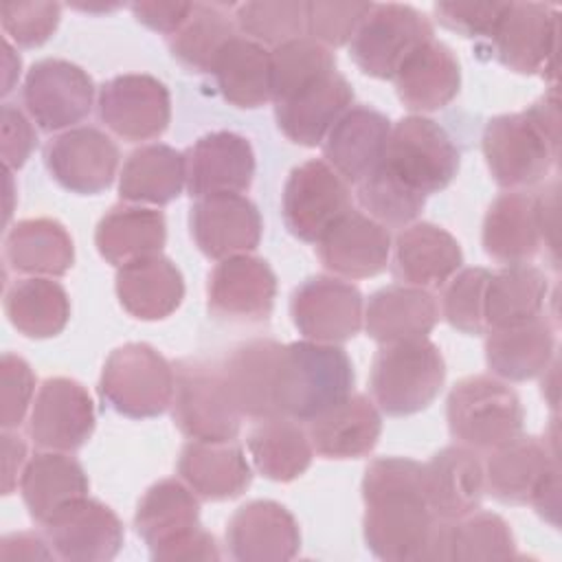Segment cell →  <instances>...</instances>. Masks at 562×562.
Wrapping results in <instances>:
<instances>
[{"instance_id": "1", "label": "cell", "mask_w": 562, "mask_h": 562, "mask_svg": "<svg viewBox=\"0 0 562 562\" xmlns=\"http://www.w3.org/2000/svg\"><path fill=\"white\" fill-rule=\"evenodd\" d=\"M362 531L382 560H424L437 516L428 507L424 463L406 457L373 459L362 476Z\"/></svg>"}, {"instance_id": "2", "label": "cell", "mask_w": 562, "mask_h": 562, "mask_svg": "<svg viewBox=\"0 0 562 562\" xmlns=\"http://www.w3.org/2000/svg\"><path fill=\"white\" fill-rule=\"evenodd\" d=\"M560 151L555 90L522 112L498 114L483 130V156L496 184L522 189L547 178Z\"/></svg>"}, {"instance_id": "3", "label": "cell", "mask_w": 562, "mask_h": 562, "mask_svg": "<svg viewBox=\"0 0 562 562\" xmlns=\"http://www.w3.org/2000/svg\"><path fill=\"white\" fill-rule=\"evenodd\" d=\"M353 364L340 345L296 340L281 347L274 402L283 417L312 422L351 395Z\"/></svg>"}, {"instance_id": "4", "label": "cell", "mask_w": 562, "mask_h": 562, "mask_svg": "<svg viewBox=\"0 0 562 562\" xmlns=\"http://www.w3.org/2000/svg\"><path fill=\"white\" fill-rule=\"evenodd\" d=\"M485 470V490L505 505L531 503L536 512L558 527L560 514V465L558 441L553 437L514 439L490 450Z\"/></svg>"}, {"instance_id": "5", "label": "cell", "mask_w": 562, "mask_h": 562, "mask_svg": "<svg viewBox=\"0 0 562 562\" xmlns=\"http://www.w3.org/2000/svg\"><path fill=\"white\" fill-rule=\"evenodd\" d=\"M446 380V362L428 338L382 345L371 362V395L391 417L428 408Z\"/></svg>"}, {"instance_id": "6", "label": "cell", "mask_w": 562, "mask_h": 562, "mask_svg": "<svg viewBox=\"0 0 562 562\" xmlns=\"http://www.w3.org/2000/svg\"><path fill=\"white\" fill-rule=\"evenodd\" d=\"M446 419L457 443L490 452L522 432L525 411L516 391L498 378L468 375L450 389Z\"/></svg>"}, {"instance_id": "7", "label": "cell", "mask_w": 562, "mask_h": 562, "mask_svg": "<svg viewBox=\"0 0 562 562\" xmlns=\"http://www.w3.org/2000/svg\"><path fill=\"white\" fill-rule=\"evenodd\" d=\"M99 395L119 415L158 417L171 406L173 364L145 342L116 347L103 364Z\"/></svg>"}, {"instance_id": "8", "label": "cell", "mask_w": 562, "mask_h": 562, "mask_svg": "<svg viewBox=\"0 0 562 562\" xmlns=\"http://www.w3.org/2000/svg\"><path fill=\"white\" fill-rule=\"evenodd\" d=\"M171 417L184 437L200 441H233L241 428L222 371L200 358L173 362Z\"/></svg>"}, {"instance_id": "9", "label": "cell", "mask_w": 562, "mask_h": 562, "mask_svg": "<svg viewBox=\"0 0 562 562\" xmlns=\"http://www.w3.org/2000/svg\"><path fill=\"white\" fill-rule=\"evenodd\" d=\"M461 154L450 134L428 116L411 114L391 125L382 165L422 195L439 193L459 171Z\"/></svg>"}, {"instance_id": "10", "label": "cell", "mask_w": 562, "mask_h": 562, "mask_svg": "<svg viewBox=\"0 0 562 562\" xmlns=\"http://www.w3.org/2000/svg\"><path fill=\"white\" fill-rule=\"evenodd\" d=\"M428 40H432V24L424 13L411 4L382 2L371 4L349 42V55L364 75L393 79L408 55Z\"/></svg>"}, {"instance_id": "11", "label": "cell", "mask_w": 562, "mask_h": 562, "mask_svg": "<svg viewBox=\"0 0 562 562\" xmlns=\"http://www.w3.org/2000/svg\"><path fill=\"white\" fill-rule=\"evenodd\" d=\"M351 209L347 182L321 158L294 167L283 187V222L301 241L316 244Z\"/></svg>"}, {"instance_id": "12", "label": "cell", "mask_w": 562, "mask_h": 562, "mask_svg": "<svg viewBox=\"0 0 562 562\" xmlns=\"http://www.w3.org/2000/svg\"><path fill=\"white\" fill-rule=\"evenodd\" d=\"M22 101L29 116L44 132L70 130L90 114L94 83L81 66L68 59L46 57L35 61L26 72Z\"/></svg>"}, {"instance_id": "13", "label": "cell", "mask_w": 562, "mask_h": 562, "mask_svg": "<svg viewBox=\"0 0 562 562\" xmlns=\"http://www.w3.org/2000/svg\"><path fill=\"white\" fill-rule=\"evenodd\" d=\"M290 316L305 340L338 345L362 329V294L340 277H310L292 292Z\"/></svg>"}, {"instance_id": "14", "label": "cell", "mask_w": 562, "mask_h": 562, "mask_svg": "<svg viewBox=\"0 0 562 562\" xmlns=\"http://www.w3.org/2000/svg\"><path fill=\"white\" fill-rule=\"evenodd\" d=\"M99 119L127 143L158 138L171 121L169 90L151 75H116L99 90Z\"/></svg>"}, {"instance_id": "15", "label": "cell", "mask_w": 562, "mask_h": 562, "mask_svg": "<svg viewBox=\"0 0 562 562\" xmlns=\"http://www.w3.org/2000/svg\"><path fill=\"white\" fill-rule=\"evenodd\" d=\"M119 158L116 143L92 125L70 127L44 147V162L53 180L79 195L105 191L114 182Z\"/></svg>"}, {"instance_id": "16", "label": "cell", "mask_w": 562, "mask_h": 562, "mask_svg": "<svg viewBox=\"0 0 562 562\" xmlns=\"http://www.w3.org/2000/svg\"><path fill=\"white\" fill-rule=\"evenodd\" d=\"M94 404L88 389L70 378H48L35 393L29 435L44 450L72 452L94 432Z\"/></svg>"}, {"instance_id": "17", "label": "cell", "mask_w": 562, "mask_h": 562, "mask_svg": "<svg viewBox=\"0 0 562 562\" xmlns=\"http://www.w3.org/2000/svg\"><path fill=\"white\" fill-rule=\"evenodd\" d=\"M206 299L209 312L220 321L261 323L272 314L277 277L261 257H226L209 274Z\"/></svg>"}, {"instance_id": "18", "label": "cell", "mask_w": 562, "mask_h": 562, "mask_svg": "<svg viewBox=\"0 0 562 562\" xmlns=\"http://www.w3.org/2000/svg\"><path fill=\"white\" fill-rule=\"evenodd\" d=\"M558 13L544 2H507L503 18L487 37L492 55L520 75L544 72L555 59Z\"/></svg>"}, {"instance_id": "19", "label": "cell", "mask_w": 562, "mask_h": 562, "mask_svg": "<svg viewBox=\"0 0 562 562\" xmlns=\"http://www.w3.org/2000/svg\"><path fill=\"white\" fill-rule=\"evenodd\" d=\"M189 226L195 246L209 259L248 255L261 241V215L241 193H211L191 206Z\"/></svg>"}, {"instance_id": "20", "label": "cell", "mask_w": 562, "mask_h": 562, "mask_svg": "<svg viewBox=\"0 0 562 562\" xmlns=\"http://www.w3.org/2000/svg\"><path fill=\"white\" fill-rule=\"evenodd\" d=\"M44 527L55 555L70 562H108L125 540L119 516L90 496L59 509Z\"/></svg>"}, {"instance_id": "21", "label": "cell", "mask_w": 562, "mask_h": 562, "mask_svg": "<svg viewBox=\"0 0 562 562\" xmlns=\"http://www.w3.org/2000/svg\"><path fill=\"white\" fill-rule=\"evenodd\" d=\"M351 83L338 72H327L279 99H274V119L285 138L303 147H316L325 140L331 125L351 108Z\"/></svg>"}, {"instance_id": "22", "label": "cell", "mask_w": 562, "mask_h": 562, "mask_svg": "<svg viewBox=\"0 0 562 562\" xmlns=\"http://www.w3.org/2000/svg\"><path fill=\"white\" fill-rule=\"evenodd\" d=\"M325 270L340 279H369L380 274L391 257L389 228L353 206L338 217L316 241Z\"/></svg>"}, {"instance_id": "23", "label": "cell", "mask_w": 562, "mask_h": 562, "mask_svg": "<svg viewBox=\"0 0 562 562\" xmlns=\"http://www.w3.org/2000/svg\"><path fill=\"white\" fill-rule=\"evenodd\" d=\"M187 189L191 198L211 193H241L255 178V151L246 136L211 132L200 136L184 154Z\"/></svg>"}, {"instance_id": "24", "label": "cell", "mask_w": 562, "mask_h": 562, "mask_svg": "<svg viewBox=\"0 0 562 562\" xmlns=\"http://www.w3.org/2000/svg\"><path fill=\"white\" fill-rule=\"evenodd\" d=\"M226 544L239 562H283L299 553L301 531L281 503L250 501L231 516Z\"/></svg>"}, {"instance_id": "25", "label": "cell", "mask_w": 562, "mask_h": 562, "mask_svg": "<svg viewBox=\"0 0 562 562\" xmlns=\"http://www.w3.org/2000/svg\"><path fill=\"white\" fill-rule=\"evenodd\" d=\"M391 121L369 108H349L323 140L325 162L349 184L362 182L384 158Z\"/></svg>"}, {"instance_id": "26", "label": "cell", "mask_w": 562, "mask_h": 562, "mask_svg": "<svg viewBox=\"0 0 562 562\" xmlns=\"http://www.w3.org/2000/svg\"><path fill=\"white\" fill-rule=\"evenodd\" d=\"M426 501L441 520H459L479 509L485 494V470L476 450L446 446L424 463Z\"/></svg>"}, {"instance_id": "27", "label": "cell", "mask_w": 562, "mask_h": 562, "mask_svg": "<svg viewBox=\"0 0 562 562\" xmlns=\"http://www.w3.org/2000/svg\"><path fill=\"white\" fill-rule=\"evenodd\" d=\"M463 263L459 241L432 222H413L400 231L393 250V274L424 290L446 285Z\"/></svg>"}, {"instance_id": "28", "label": "cell", "mask_w": 562, "mask_h": 562, "mask_svg": "<svg viewBox=\"0 0 562 562\" xmlns=\"http://www.w3.org/2000/svg\"><path fill=\"white\" fill-rule=\"evenodd\" d=\"M281 347L272 338H252L237 345L224 358L220 371L241 417L259 422L279 415L274 380Z\"/></svg>"}, {"instance_id": "29", "label": "cell", "mask_w": 562, "mask_h": 562, "mask_svg": "<svg viewBox=\"0 0 562 562\" xmlns=\"http://www.w3.org/2000/svg\"><path fill=\"white\" fill-rule=\"evenodd\" d=\"M439 321V305L430 290L395 283L373 292L364 307V329L380 345L428 338Z\"/></svg>"}, {"instance_id": "30", "label": "cell", "mask_w": 562, "mask_h": 562, "mask_svg": "<svg viewBox=\"0 0 562 562\" xmlns=\"http://www.w3.org/2000/svg\"><path fill=\"white\" fill-rule=\"evenodd\" d=\"M305 430L316 454L325 459H360L375 448L382 432V417L367 395L351 393L307 422Z\"/></svg>"}, {"instance_id": "31", "label": "cell", "mask_w": 562, "mask_h": 562, "mask_svg": "<svg viewBox=\"0 0 562 562\" xmlns=\"http://www.w3.org/2000/svg\"><path fill=\"white\" fill-rule=\"evenodd\" d=\"M393 81L404 108L413 112H435L459 94L461 66L452 48L432 37L408 55Z\"/></svg>"}, {"instance_id": "32", "label": "cell", "mask_w": 562, "mask_h": 562, "mask_svg": "<svg viewBox=\"0 0 562 562\" xmlns=\"http://www.w3.org/2000/svg\"><path fill=\"white\" fill-rule=\"evenodd\" d=\"M178 474L206 501L237 498L252 481L244 450L233 441L191 439L178 457Z\"/></svg>"}, {"instance_id": "33", "label": "cell", "mask_w": 562, "mask_h": 562, "mask_svg": "<svg viewBox=\"0 0 562 562\" xmlns=\"http://www.w3.org/2000/svg\"><path fill=\"white\" fill-rule=\"evenodd\" d=\"M114 288L121 307L138 321H162L171 316L184 299L182 272L162 255L121 266Z\"/></svg>"}, {"instance_id": "34", "label": "cell", "mask_w": 562, "mask_h": 562, "mask_svg": "<svg viewBox=\"0 0 562 562\" xmlns=\"http://www.w3.org/2000/svg\"><path fill=\"white\" fill-rule=\"evenodd\" d=\"M18 487L31 518L46 525L59 509L88 496L90 483L75 457L46 450L26 461Z\"/></svg>"}, {"instance_id": "35", "label": "cell", "mask_w": 562, "mask_h": 562, "mask_svg": "<svg viewBox=\"0 0 562 562\" xmlns=\"http://www.w3.org/2000/svg\"><path fill=\"white\" fill-rule=\"evenodd\" d=\"M483 250L498 263H529L540 246V228L533 195L509 191L498 195L483 220Z\"/></svg>"}, {"instance_id": "36", "label": "cell", "mask_w": 562, "mask_h": 562, "mask_svg": "<svg viewBox=\"0 0 562 562\" xmlns=\"http://www.w3.org/2000/svg\"><path fill=\"white\" fill-rule=\"evenodd\" d=\"M555 351V331L547 316L529 323L490 329L485 338V362L490 371L507 382H525L544 373Z\"/></svg>"}, {"instance_id": "37", "label": "cell", "mask_w": 562, "mask_h": 562, "mask_svg": "<svg viewBox=\"0 0 562 562\" xmlns=\"http://www.w3.org/2000/svg\"><path fill=\"white\" fill-rule=\"evenodd\" d=\"M167 241L165 215L140 204H116L97 224L94 244L99 255L121 268L125 263L160 255Z\"/></svg>"}, {"instance_id": "38", "label": "cell", "mask_w": 562, "mask_h": 562, "mask_svg": "<svg viewBox=\"0 0 562 562\" xmlns=\"http://www.w3.org/2000/svg\"><path fill=\"white\" fill-rule=\"evenodd\" d=\"M4 261L31 277H61L75 263V244L66 226L50 217L15 222L4 237Z\"/></svg>"}, {"instance_id": "39", "label": "cell", "mask_w": 562, "mask_h": 562, "mask_svg": "<svg viewBox=\"0 0 562 562\" xmlns=\"http://www.w3.org/2000/svg\"><path fill=\"white\" fill-rule=\"evenodd\" d=\"M211 75L222 97L235 108L255 110L272 101V53L255 40L235 35L226 42Z\"/></svg>"}, {"instance_id": "40", "label": "cell", "mask_w": 562, "mask_h": 562, "mask_svg": "<svg viewBox=\"0 0 562 562\" xmlns=\"http://www.w3.org/2000/svg\"><path fill=\"white\" fill-rule=\"evenodd\" d=\"M187 184V158L182 151L151 143L134 149L119 176V195L130 204L162 206L176 200Z\"/></svg>"}, {"instance_id": "41", "label": "cell", "mask_w": 562, "mask_h": 562, "mask_svg": "<svg viewBox=\"0 0 562 562\" xmlns=\"http://www.w3.org/2000/svg\"><path fill=\"white\" fill-rule=\"evenodd\" d=\"M246 446L257 472L274 483L299 479L314 457L307 430L283 415L259 419L250 428Z\"/></svg>"}, {"instance_id": "42", "label": "cell", "mask_w": 562, "mask_h": 562, "mask_svg": "<svg viewBox=\"0 0 562 562\" xmlns=\"http://www.w3.org/2000/svg\"><path fill=\"white\" fill-rule=\"evenodd\" d=\"M549 281L529 263L505 266L490 274L485 288V331L505 329L542 316Z\"/></svg>"}, {"instance_id": "43", "label": "cell", "mask_w": 562, "mask_h": 562, "mask_svg": "<svg viewBox=\"0 0 562 562\" xmlns=\"http://www.w3.org/2000/svg\"><path fill=\"white\" fill-rule=\"evenodd\" d=\"M200 525L198 494L182 481L162 479L154 483L140 498L134 527L147 542L149 551L176 540Z\"/></svg>"}, {"instance_id": "44", "label": "cell", "mask_w": 562, "mask_h": 562, "mask_svg": "<svg viewBox=\"0 0 562 562\" xmlns=\"http://www.w3.org/2000/svg\"><path fill=\"white\" fill-rule=\"evenodd\" d=\"M4 314L22 336L53 338L70 321V299L61 283L46 277H29L7 290Z\"/></svg>"}, {"instance_id": "45", "label": "cell", "mask_w": 562, "mask_h": 562, "mask_svg": "<svg viewBox=\"0 0 562 562\" xmlns=\"http://www.w3.org/2000/svg\"><path fill=\"white\" fill-rule=\"evenodd\" d=\"M235 18L217 2H193L187 22L169 37L171 55L193 72H211L215 57L237 33Z\"/></svg>"}, {"instance_id": "46", "label": "cell", "mask_w": 562, "mask_h": 562, "mask_svg": "<svg viewBox=\"0 0 562 562\" xmlns=\"http://www.w3.org/2000/svg\"><path fill=\"white\" fill-rule=\"evenodd\" d=\"M448 544L450 560L459 562L509 560L516 553L514 533L505 518L476 509L459 520H450Z\"/></svg>"}, {"instance_id": "47", "label": "cell", "mask_w": 562, "mask_h": 562, "mask_svg": "<svg viewBox=\"0 0 562 562\" xmlns=\"http://www.w3.org/2000/svg\"><path fill=\"white\" fill-rule=\"evenodd\" d=\"M356 187L360 206L386 228H404L413 224L426 204V195L404 184L382 162Z\"/></svg>"}, {"instance_id": "48", "label": "cell", "mask_w": 562, "mask_h": 562, "mask_svg": "<svg viewBox=\"0 0 562 562\" xmlns=\"http://www.w3.org/2000/svg\"><path fill=\"white\" fill-rule=\"evenodd\" d=\"M235 24L248 40L259 44L281 46L305 35L307 2L274 0V2H241L233 7Z\"/></svg>"}, {"instance_id": "49", "label": "cell", "mask_w": 562, "mask_h": 562, "mask_svg": "<svg viewBox=\"0 0 562 562\" xmlns=\"http://www.w3.org/2000/svg\"><path fill=\"white\" fill-rule=\"evenodd\" d=\"M272 53V101L336 70L331 48L310 40L307 35L290 40Z\"/></svg>"}, {"instance_id": "50", "label": "cell", "mask_w": 562, "mask_h": 562, "mask_svg": "<svg viewBox=\"0 0 562 562\" xmlns=\"http://www.w3.org/2000/svg\"><path fill=\"white\" fill-rule=\"evenodd\" d=\"M487 268H463L443 288L441 314L450 327L463 334H485Z\"/></svg>"}, {"instance_id": "51", "label": "cell", "mask_w": 562, "mask_h": 562, "mask_svg": "<svg viewBox=\"0 0 562 562\" xmlns=\"http://www.w3.org/2000/svg\"><path fill=\"white\" fill-rule=\"evenodd\" d=\"M371 4L373 2H307L305 35L327 48L345 46L371 11Z\"/></svg>"}, {"instance_id": "52", "label": "cell", "mask_w": 562, "mask_h": 562, "mask_svg": "<svg viewBox=\"0 0 562 562\" xmlns=\"http://www.w3.org/2000/svg\"><path fill=\"white\" fill-rule=\"evenodd\" d=\"M61 18L59 2H4L0 22L7 40L22 48H37L50 40Z\"/></svg>"}, {"instance_id": "53", "label": "cell", "mask_w": 562, "mask_h": 562, "mask_svg": "<svg viewBox=\"0 0 562 562\" xmlns=\"http://www.w3.org/2000/svg\"><path fill=\"white\" fill-rule=\"evenodd\" d=\"M0 426L11 430L24 422L29 406H33L35 373L24 358L7 351L0 360Z\"/></svg>"}, {"instance_id": "54", "label": "cell", "mask_w": 562, "mask_h": 562, "mask_svg": "<svg viewBox=\"0 0 562 562\" xmlns=\"http://www.w3.org/2000/svg\"><path fill=\"white\" fill-rule=\"evenodd\" d=\"M432 9L441 26L463 37H490L507 2H437Z\"/></svg>"}, {"instance_id": "55", "label": "cell", "mask_w": 562, "mask_h": 562, "mask_svg": "<svg viewBox=\"0 0 562 562\" xmlns=\"http://www.w3.org/2000/svg\"><path fill=\"white\" fill-rule=\"evenodd\" d=\"M2 162L4 169H20L33 147H35V130L29 123V119L11 103L2 105Z\"/></svg>"}, {"instance_id": "56", "label": "cell", "mask_w": 562, "mask_h": 562, "mask_svg": "<svg viewBox=\"0 0 562 562\" xmlns=\"http://www.w3.org/2000/svg\"><path fill=\"white\" fill-rule=\"evenodd\" d=\"M156 562H193V560H220L222 553L217 549L215 538L202 529V525L191 531L178 536L176 540L149 551Z\"/></svg>"}, {"instance_id": "57", "label": "cell", "mask_w": 562, "mask_h": 562, "mask_svg": "<svg viewBox=\"0 0 562 562\" xmlns=\"http://www.w3.org/2000/svg\"><path fill=\"white\" fill-rule=\"evenodd\" d=\"M130 9L140 24L171 37L187 22L193 2H132Z\"/></svg>"}, {"instance_id": "58", "label": "cell", "mask_w": 562, "mask_h": 562, "mask_svg": "<svg viewBox=\"0 0 562 562\" xmlns=\"http://www.w3.org/2000/svg\"><path fill=\"white\" fill-rule=\"evenodd\" d=\"M0 558L2 560H53L57 555L48 538L35 531H18L2 538Z\"/></svg>"}, {"instance_id": "59", "label": "cell", "mask_w": 562, "mask_h": 562, "mask_svg": "<svg viewBox=\"0 0 562 562\" xmlns=\"http://www.w3.org/2000/svg\"><path fill=\"white\" fill-rule=\"evenodd\" d=\"M533 202L542 244L551 250L553 266H558V182L553 180L538 195H533Z\"/></svg>"}, {"instance_id": "60", "label": "cell", "mask_w": 562, "mask_h": 562, "mask_svg": "<svg viewBox=\"0 0 562 562\" xmlns=\"http://www.w3.org/2000/svg\"><path fill=\"white\" fill-rule=\"evenodd\" d=\"M26 465V443L20 435L2 432V494H11L20 485Z\"/></svg>"}, {"instance_id": "61", "label": "cell", "mask_w": 562, "mask_h": 562, "mask_svg": "<svg viewBox=\"0 0 562 562\" xmlns=\"http://www.w3.org/2000/svg\"><path fill=\"white\" fill-rule=\"evenodd\" d=\"M2 53H4V88H2V94H7V92L13 90V81L20 75V55H15V50H13V46L9 44L7 37L2 40Z\"/></svg>"}, {"instance_id": "62", "label": "cell", "mask_w": 562, "mask_h": 562, "mask_svg": "<svg viewBox=\"0 0 562 562\" xmlns=\"http://www.w3.org/2000/svg\"><path fill=\"white\" fill-rule=\"evenodd\" d=\"M549 375H551V382H547L544 378H542V393H547V391H551V395H549V404L551 406H555L558 404V362H553V364H549Z\"/></svg>"}, {"instance_id": "63", "label": "cell", "mask_w": 562, "mask_h": 562, "mask_svg": "<svg viewBox=\"0 0 562 562\" xmlns=\"http://www.w3.org/2000/svg\"><path fill=\"white\" fill-rule=\"evenodd\" d=\"M75 9H79V11H86V13H108V11H114V9H119L121 4L119 2H101V4H86V2H75L72 4Z\"/></svg>"}]
</instances>
